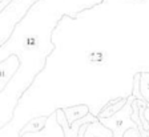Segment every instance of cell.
Instances as JSON below:
<instances>
[{
  "label": "cell",
  "instance_id": "ba28073f",
  "mask_svg": "<svg viewBox=\"0 0 149 137\" xmlns=\"http://www.w3.org/2000/svg\"><path fill=\"white\" fill-rule=\"evenodd\" d=\"M8 1H11V0H1V11H4V8H6V6L8 4Z\"/></svg>",
  "mask_w": 149,
  "mask_h": 137
},
{
  "label": "cell",
  "instance_id": "8992f818",
  "mask_svg": "<svg viewBox=\"0 0 149 137\" xmlns=\"http://www.w3.org/2000/svg\"><path fill=\"white\" fill-rule=\"evenodd\" d=\"M140 93L144 101L149 103V72H140Z\"/></svg>",
  "mask_w": 149,
  "mask_h": 137
},
{
  "label": "cell",
  "instance_id": "277c9868",
  "mask_svg": "<svg viewBox=\"0 0 149 137\" xmlns=\"http://www.w3.org/2000/svg\"><path fill=\"white\" fill-rule=\"evenodd\" d=\"M84 137H113V132L97 120L85 127Z\"/></svg>",
  "mask_w": 149,
  "mask_h": 137
},
{
  "label": "cell",
  "instance_id": "52a82bcc",
  "mask_svg": "<svg viewBox=\"0 0 149 137\" xmlns=\"http://www.w3.org/2000/svg\"><path fill=\"white\" fill-rule=\"evenodd\" d=\"M140 136L141 137H149V131H141L140 132Z\"/></svg>",
  "mask_w": 149,
  "mask_h": 137
},
{
  "label": "cell",
  "instance_id": "9c48e42d",
  "mask_svg": "<svg viewBox=\"0 0 149 137\" xmlns=\"http://www.w3.org/2000/svg\"><path fill=\"white\" fill-rule=\"evenodd\" d=\"M144 116H145V120H146V122H148V124H149V108L145 111V115H144Z\"/></svg>",
  "mask_w": 149,
  "mask_h": 137
},
{
  "label": "cell",
  "instance_id": "7a4b0ae2",
  "mask_svg": "<svg viewBox=\"0 0 149 137\" xmlns=\"http://www.w3.org/2000/svg\"><path fill=\"white\" fill-rule=\"evenodd\" d=\"M63 112H64L69 125H73V122L79 121V120L91 115L89 108L87 105H83V104L74 105V106H68V108H63Z\"/></svg>",
  "mask_w": 149,
  "mask_h": 137
},
{
  "label": "cell",
  "instance_id": "3957f363",
  "mask_svg": "<svg viewBox=\"0 0 149 137\" xmlns=\"http://www.w3.org/2000/svg\"><path fill=\"white\" fill-rule=\"evenodd\" d=\"M127 103H128V97L112 100V101H109V103L107 104V105L99 112V115H97V118H99V120H101V118H109V117H112L113 115H116L117 112H120L121 109L127 105Z\"/></svg>",
  "mask_w": 149,
  "mask_h": 137
},
{
  "label": "cell",
  "instance_id": "6da1fadb",
  "mask_svg": "<svg viewBox=\"0 0 149 137\" xmlns=\"http://www.w3.org/2000/svg\"><path fill=\"white\" fill-rule=\"evenodd\" d=\"M55 115H56V121H57V124H59L63 129L64 137H79L81 127H84V125H87V124H91V122H95L99 120L97 116L89 115V116H87V117L79 120V121L73 122V125H69L68 121H67V117H65L64 112H63V109H56Z\"/></svg>",
  "mask_w": 149,
  "mask_h": 137
},
{
  "label": "cell",
  "instance_id": "5b68a950",
  "mask_svg": "<svg viewBox=\"0 0 149 137\" xmlns=\"http://www.w3.org/2000/svg\"><path fill=\"white\" fill-rule=\"evenodd\" d=\"M47 118H48V117H45V116H41V117H36V118H33V120H31V121H28L27 124H25L24 127L22 128V131H20L19 136L22 137V136H24L25 133H29V132L35 133V132L43 131L44 128H45Z\"/></svg>",
  "mask_w": 149,
  "mask_h": 137
}]
</instances>
